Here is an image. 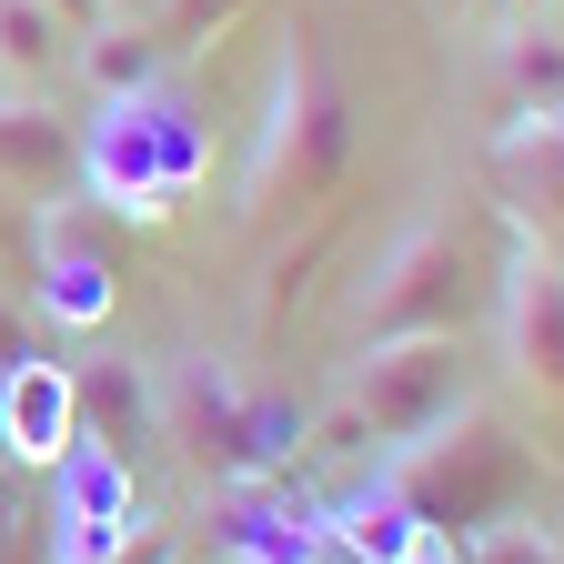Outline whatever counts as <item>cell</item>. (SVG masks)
<instances>
[{"label": "cell", "instance_id": "obj_1", "mask_svg": "<svg viewBox=\"0 0 564 564\" xmlns=\"http://www.w3.org/2000/svg\"><path fill=\"white\" fill-rule=\"evenodd\" d=\"M352 172V91L313 31L282 41L272 91H262V131H252V172H242V232L303 223V212L333 202V182Z\"/></svg>", "mask_w": 564, "mask_h": 564}, {"label": "cell", "instance_id": "obj_2", "mask_svg": "<svg viewBox=\"0 0 564 564\" xmlns=\"http://www.w3.org/2000/svg\"><path fill=\"white\" fill-rule=\"evenodd\" d=\"M212 172V121L192 111V91L152 82L131 101H101L82 121V192L111 223H172Z\"/></svg>", "mask_w": 564, "mask_h": 564}, {"label": "cell", "instance_id": "obj_3", "mask_svg": "<svg viewBox=\"0 0 564 564\" xmlns=\"http://www.w3.org/2000/svg\"><path fill=\"white\" fill-rule=\"evenodd\" d=\"M524 494H534V454L484 403H454L434 434L383 454V505H403L423 534H484V524L524 514Z\"/></svg>", "mask_w": 564, "mask_h": 564}, {"label": "cell", "instance_id": "obj_4", "mask_svg": "<svg viewBox=\"0 0 564 564\" xmlns=\"http://www.w3.org/2000/svg\"><path fill=\"white\" fill-rule=\"evenodd\" d=\"M152 434L182 444V464L212 484H252L303 444V413L252 403L223 352H172V364H152Z\"/></svg>", "mask_w": 564, "mask_h": 564}, {"label": "cell", "instance_id": "obj_5", "mask_svg": "<svg viewBox=\"0 0 564 564\" xmlns=\"http://www.w3.org/2000/svg\"><path fill=\"white\" fill-rule=\"evenodd\" d=\"M484 313V252L454 212H423V223L373 262V282L352 293V352L364 343H423V333H464Z\"/></svg>", "mask_w": 564, "mask_h": 564}, {"label": "cell", "instance_id": "obj_6", "mask_svg": "<svg viewBox=\"0 0 564 564\" xmlns=\"http://www.w3.org/2000/svg\"><path fill=\"white\" fill-rule=\"evenodd\" d=\"M464 403V333H423V343H364L352 352V373H343V403L323 423H303V434L323 454L343 444H413V434H434V423Z\"/></svg>", "mask_w": 564, "mask_h": 564}, {"label": "cell", "instance_id": "obj_7", "mask_svg": "<svg viewBox=\"0 0 564 564\" xmlns=\"http://www.w3.org/2000/svg\"><path fill=\"white\" fill-rule=\"evenodd\" d=\"M121 313V252H111V212L101 202H41V323L61 333H101Z\"/></svg>", "mask_w": 564, "mask_h": 564}, {"label": "cell", "instance_id": "obj_8", "mask_svg": "<svg viewBox=\"0 0 564 564\" xmlns=\"http://www.w3.org/2000/svg\"><path fill=\"white\" fill-rule=\"evenodd\" d=\"M505 364L514 383H534V403H564V252L554 242H514L505 262Z\"/></svg>", "mask_w": 564, "mask_h": 564}, {"label": "cell", "instance_id": "obj_9", "mask_svg": "<svg viewBox=\"0 0 564 564\" xmlns=\"http://www.w3.org/2000/svg\"><path fill=\"white\" fill-rule=\"evenodd\" d=\"M70 444H82V403H70V373L51 364V352L11 364V373H0V454L51 474Z\"/></svg>", "mask_w": 564, "mask_h": 564}, {"label": "cell", "instance_id": "obj_10", "mask_svg": "<svg viewBox=\"0 0 564 564\" xmlns=\"http://www.w3.org/2000/svg\"><path fill=\"white\" fill-rule=\"evenodd\" d=\"M0 182L31 202H61L82 182V131L51 111V91H0Z\"/></svg>", "mask_w": 564, "mask_h": 564}, {"label": "cell", "instance_id": "obj_11", "mask_svg": "<svg viewBox=\"0 0 564 564\" xmlns=\"http://www.w3.org/2000/svg\"><path fill=\"white\" fill-rule=\"evenodd\" d=\"M494 182H505V202L524 212V223L564 232V111H534V121H505L494 131Z\"/></svg>", "mask_w": 564, "mask_h": 564}, {"label": "cell", "instance_id": "obj_12", "mask_svg": "<svg viewBox=\"0 0 564 564\" xmlns=\"http://www.w3.org/2000/svg\"><path fill=\"white\" fill-rule=\"evenodd\" d=\"M70 61H82V82H91L101 101H131V91L172 82V51H162L152 21H91L82 41H70Z\"/></svg>", "mask_w": 564, "mask_h": 564}, {"label": "cell", "instance_id": "obj_13", "mask_svg": "<svg viewBox=\"0 0 564 564\" xmlns=\"http://www.w3.org/2000/svg\"><path fill=\"white\" fill-rule=\"evenodd\" d=\"M70 403H82V444H101V454H121V464H131L141 434H152V373H141V364H91V373H70Z\"/></svg>", "mask_w": 564, "mask_h": 564}, {"label": "cell", "instance_id": "obj_14", "mask_svg": "<svg viewBox=\"0 0 564 564\" xmlns=\"http://www.w3.org/2000/svg\"><path fill=\"white\" fill-rule=\"evenodd\" d=\"M494 91H505V121L564 111V31L554 21H514L494 41Z\"/></svg>", "mask_w": 564, "mask_h": 564}, {"label": "cell", "instance_id": "obj_15", "mask_svg": "<svg viewBox=\"0 0 564 564\" xmlns=\"http://www.w3.org/2000/svg\"><path fill=\"white\" fill-rule=\"evenodd\" d=\"M70 31L51 0H0V91H51L70 70Z\"/></svg>", "mask_w": 564, "mask_h": 564}, {"label": "cell", "instance_id": "obj_16", "mask_svg": "<svg viewBox=\"0 0 564 564\" xmlns=\"http://www.w3.org/2000/svg\"><path fill=\"white\" fill-rule=\"evenodd\" d=\"M464 564H564V554H554V534H544V524L505 514V524H484V534H464Z\"/></svg>", "mask_w": 564, "mask_h": 564}, {"label": "cell", "instance_id": "obj_17", "mask_svg": "<svg viewBox=\"0 0 564 564\" xmlns=\"http://www.w3.org/2000/svg\"><path fill=\"white\" fill-rule=\"evenodd\" d=\"M232 11H242V0H162V21H152V31H162V51L182 61V51H202L212 31H232Z\"/></svg>", "mask_w": 564, "mask_h": 564}, {"label": "cell", "instance_id": "obj_18", "mask_svg": "<svg viewBox=\"0 0 564 564\" xmlns=\"http://www.w3.org/2000/svg\"><path fill=\"white\" fill-rule=\"evenodd\" d=\"M31 352H41V343H31V323L0 303V373H11V364H31Z\"/></svg>", "mask_w": 564, "mask_h": 564}, {"label": "cell", "instance_id": "obj_19", "mask_svg": "<svg viewBox=\"0 0 564 564\" xmlns=\"http://www.w3.org/2000/svg\"><path fill=\"white\" fill-rule=\"evenodd\" d=\"M111 564H172V534H162V524H152V534H141V544H131V554H111Z\"/></svg>", "mask_w": 564, "mask_h": 564}, {"label": "cell", "instance_id": "obj_20", "mask_svg": "<svg viewBox=\"0 0 564 564\" xmlns=\"http://www.w3.org/2000/svg\"><path fill=\"white\" fill-rule=\"evenodd\" d=\"M101 21H162V0H91Z\"/></svg>", "mask_w": 564, "mask_h": 564}, {"label": "cell", "instance_id": "obj_21", "mask_svg": "<svg viewBox=\"0 0 564 564\" xmlns=\"http://www.w3.org/2000/svg\"><path fill=\"white\" fill-rule=\"evenodd\" d=\"M51 11H61L70 31H91V21H101V11H91V0H51Z\"/></svg>", "mask_w": 564, "mask_h": 564}, {"label": "cell", "instance_id": "obj_22", "mask_svg": "<svg viewBox=\"0 0 564 564\" xmlns=\"http://www.w3.org/2000/svg\"><path fill=\"white\" fill-rule=\"evenodd\" d=\"M494 11H514V21H544V11H554V0H494Z\"/></svg>", "mask_w": 564, "mask_h": 564}, {"label": "cell", "instance_id": "obj_23", "mask_svg": "<svg viewBox=\"0 0 564 564\" xmlns=\"http://www.w3.org/2000/svg\"><path fill=\"white\" fill-rule=\"evenodd\" d=\"M554 31H564V0H554Z\"/></svg>", "mask_w": 564, "mask_h": 564}, {"label": "cell", "instance_id": "obj_24", "mask_svg": "<svg viewBox=\"0 0 564 564\" xmlns=\"http://www.w3.org/2000/svg\"><path fill=\"white\" fill-rule=\"evenodd\" d=\"M172 564H192V554H172Z\"/></svg>", "mask_w": 564, "mask_h": 564}]
</instances>
